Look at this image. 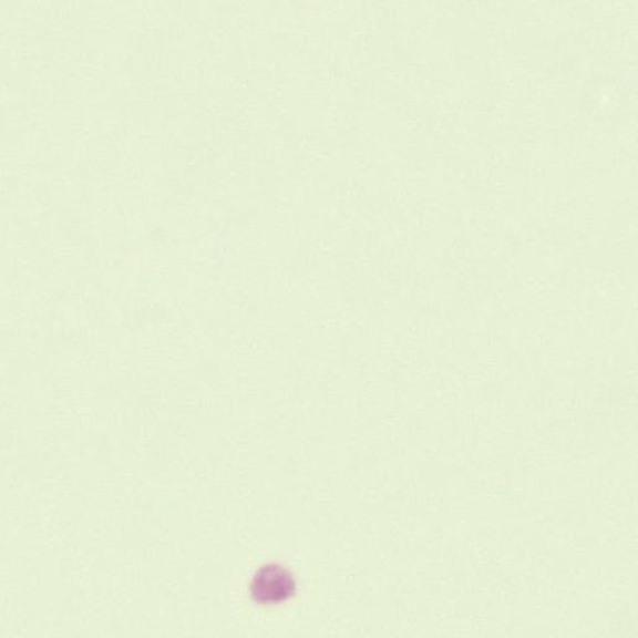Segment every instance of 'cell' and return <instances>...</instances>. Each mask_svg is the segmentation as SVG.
Returning <instances> with one entry per match:
<instances>
[{"label":"cell","instance_id":"cell-1","mask_svg":"<svg viewBox=\"0 0 638 638\" xmlns=\"http://www.w3.org/2000/svg\"><path fill=\"white\" fill-rule=\"evenodd\" d=\"M295 591L296 580L291 572L279 564L264 565L250 584L251 599L260 606L281 605L291 599Z\"/></svg>","mask_w":638,"mask_h":638}]
</instances>
